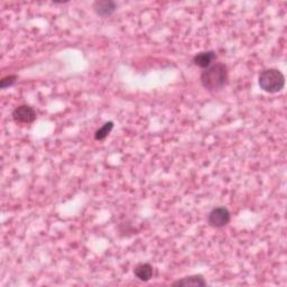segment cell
<instances>
[{
  "instance_id": "cell-1",
  "label": "cell",
  "mask_w": 287,
  "mask_h": 287,
  "mask_svg": "<svg viewBox=\"0 0 287 287\" xmlns=\"http://www.w3.org/2000/svg\"><path fill=\"white\" fill-rule=\"evenodd\" d=\"M202 85L209 91H219L226 85L228 81V67L221 62L213 63L204 69L200 76Z\"/></svg>"
},
{
  "instance_id": "cell-2",
  "label": "cell",
  "mask_w": 287,
  "mask_h": 287,
  "mask_svg": "<svg viewBox=\"0 0 287 287\" xmlns=\"http://www.w3.org/2000/svg\"><path fill=\"white\" fill-rule=\"evenodd\" d=\"M258 83L267 93H279L285 86V76L280 70L267 69L259 74Z\"/></svg>"
},
{
  "instance_id": "cell-3",
  "label": "cell",
  "mask_w": 287,
  "mask_h": 287,
  "mask_svg": "<svg viewBox=\"0 0 287 287\" xmlns=\"http://www.w3.org/2000/svg\"><path fill=\"white\" fill-rule=\"evenodd\" d=\"M231 215L229 210L225 207H218L209 213V225L213 228H223L230 222Z\"/></svg>"
},
{
  "instance_id": "cell-4",
  "label": "cell",
  "mask_w": 287,
  "mask_h": 287,
  "mask_svg": "<svg viewBox=\"0 0 287 287\" xmlns=\"http://www.w3.org/2000/svg\"><path fill=\"white\" fill-rule=\"evenodd\" d=\"M12 118L16 122L19 124H30L36 119V112L31 107L21 104L18 106L12 111Z\"/></svg>"
},
{
  "instance_id": "cell-5",
  "label": "cell",
  "mask_w": 287,
  "mask_h": 287,
  "mask_svg": "<svg viewBox=\"0 0 287 287\" xmlns=\"http://www.w3.org/2000/svg\"><path fill=\"white\" fill-rule=\"evenodd\" d=\"M93 9L97 15L101 17H107L112 15L117 9V3L111 0H99L93 4Z\"/></svg>"
},
{
  "instance_id": "cell-6",
  "label": "cell",
  "mask_w": 287,
  "mask_h": 287,
  "mask_svg": "<svg viewBox=\"0 0 287 287\" xmlns=\"http://www.w3.org/2000/svg\"><path fill=\"white\" fill-rule=\"evenodd\" d=\"M216 58H217L216 52L207 51V52L198 53L197 55L193 57V62L195 65L201 67V69H207V67L211 66L213 64V62L216 61Z\"/></svg>"
},
{
  "instance_id": "cell-7",
  "label": "cell",
  "mask_w": 287,
  "mask_h": 287,
  "mask_svg": "<svg viewBox=\"0 0 287 287\" xmlns=\"http://www.w3.org/2000/svg\"><path fill=\"white\" fill-rule=\"evenodd\" d=\"M207 282L202 275H191L184 279L179 280L173 283V286H184V287H203L207 286Z\"/></svg>"
},
{
  "instance_id": "cell-8",
  "label": "cell",
  "mask_w": 287,
  "mask_h": 287,
  "mask_svg": "<svg viewBox=\"0 0 287 287\" xmlns=\"http://www.w3.org/2000/svg\"><path fill=\"white\" fill-rule=\"evenodd\" d=\"M134 274L139 281L148 282L153 277V266L148 263H142L135 267Z\"/></svg>"
},
{
  "instance_id": "cell-9",
  "label": "cell",
  "mask_w": 287,
  "mask_h": 287,
  "mask_svg": "<svg viewBox=\"0 0 287 287\" xmlns=\"http://www.w3.org/2000/svg\"><path fill=\"white\" fill-rule=\"evenodd\" d=\"M113 129V122L112 121H108L104 124L101 128H99L94 134V138L95 140H103L106 139L109 134L111 133V130Z\"/></svg>"
},
{
  "instance_id": "cell-10",
  "label": "cell",
  "mask_w": 287,
  "mask_h": 287,
  "mask_svg": "<svg viewBox=\"0 0 287 287\" xmlns=\"http://www.w3.org/2000/svg\"><path fill=\"white\" fill-rule=\"evenodd\" d=\"M17 80V75H8V76H4L3 79H1L0 81V86H1V89H7L9 86H11L15 84V82Z\"/></svg>"
}]
</instances>
